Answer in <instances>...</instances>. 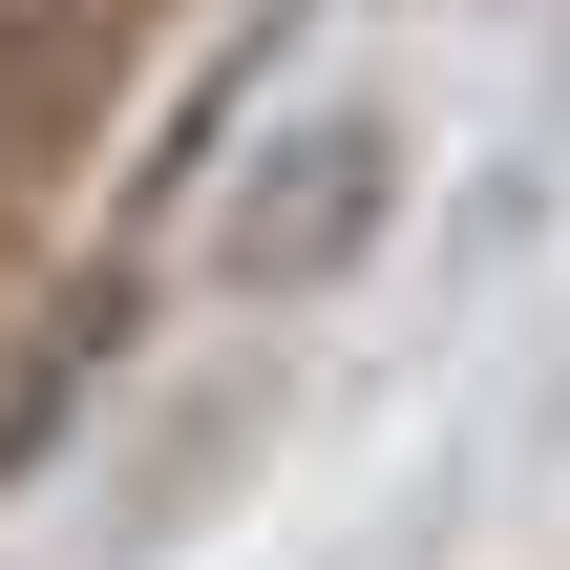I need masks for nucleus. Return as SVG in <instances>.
Instances as JSON below:
<instances>
[{"instance_id":"nucleus-1","label":"nucleus","mask_w":570,"mask_h":570,"mask_svg":"<svg viewBox=\"0 0 570 570\" xmlns=\"http://www.w3.org/2000/svg\"><path fill=\"white\" fill-rule=\"evenodd\" d=\"M381 169H402V148H381V106H317V127H296V169H254V190H233V275H254V296H317V275L381 233Z\"/></svg>"}]
</instances>
